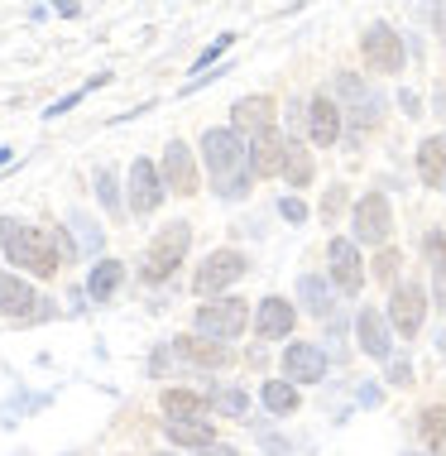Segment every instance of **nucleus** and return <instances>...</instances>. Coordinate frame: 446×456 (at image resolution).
Wrapping results in <instances>:
<instances>
[{
  "label": "nucleus",
  "instance_id": "nucleus-18",
  "mask_svg": "<svg viewBox=\"0 0 446 456\" xmlns=\"http://www.w3.org/2000/svg\"><path fill=\"white\" fill-rule=\"evenodd\" d=\"M255 331H259L264 341L288 337V331H293V303H283V298H264V303H259V317H255Z\"/></svg>",
  "mask_w": 446,
  "mask_h": 456
},
{
  "label": "nucleus",
  "instance_id": "nucleus-12",
  "mask_svg": "<svg viewBox=\"0 0 446 456\" xmlns=\"http://www.w3.org/2000/svg\"><path fill=\"white\" fill-rule=\"evenodd\" d=\"M158 202H164V174H158L149 159H134L130 164V212L149 216Z\"/></svg>",
  "mask_w": 446,
  "mask_h": 456
},
{
  "label": "nucleus",
  "instance_id": "nucleus-37",
  "mask_svg": "<svg viewBox=\"0 0 446 456\" xmlns=\"http://www.w3.org/2000/svg\"><path fill=\"white\" fill-rule=\"evenodd\" d=\"M399 265H403L399 255H393V250H384V255H379V265H375V274H379V279H393V274H399Z\"/></svg>",
  "mask_w": 446,
  "mask_h": 456
},
{
  "label": "nucleus",
  "instance_id": "nucleus-43",
  "mask_svg": "<svg viewBox=\"0 0 446 456\" xmlns=\"http://www.w3.org/2000/svg\"><path fill=\"white\" fill-rule=\"evenodd\" d=\"M10 154H15V150H0V164H10Z\"/></svg>",
  "mask_w": 446,
  "mask_h": 456
},
{
  "label": "nucleus",
  "instance_id": "nucleus-36",
  "mask_svg": "<svg viewBox=\"0 0 446 456\" xmlns=\"http://www.w3.org/2000/svg\"><path fill=\"white\" fill-rule=\"evenodd\" d=\"M341 207H345V192H341V188H331L327 197H321V216H327V221H331V216H337V212H341Z\"/></svg>",
  "mask_w": 446,
  "mask_h": 456
},
{
  "label": "nucleus",
  "instance_id": "nucleus-4",
  "mask_svg": "<svg viewBox=\"0 0 446 456\" xmlns=\"http://www.w3.org/2000/svg\"><path fill=\"white\" fill-rule=\"evenodd\" d=\"M245 322H250V307H245V298H216V303L197 307V337H207V341L240 337Z\"/></svg>",
  "mask_w": 446,
  "mask_h": 456
},
{
  "label": "nucleus",
  "instance_id": "nucleus-19",
  "mask_svg": "<svg viewBox=\"0 0 446 456\" xmlns=\"http://www.w3.org/2000/svg\"><path fill=\"white\" fill-rule=\"evenodd\" d=\"M418 178L427 188H442L446 183V134H432V140L418 144Z\"/></svg>",
  "mask_w": 446,
  "mask_h": 456
},
{
  "label": "nucleus",
  "instance_id": "nucleus-11",
  "mask_svg": "<svg viewBox=\"0 0 446 456\" xmlns=\"http://www.w3.org/2000/svg\"><path fill=\"white\" fill-rule=\"evenodd\" d=\"M361 48H365V58H369L375 72H399L403 68V39L389 29V24H369Z\"/></svg>",
  "mask_w": 446,
  "mask_h": 456
},
{
  "label": "nucleus",
  "instance_id": "nucleus-39",
  "mask_svg": "<svg viewBox=\"0 0 446 456\" xmlns=\"http://www.w3.org/2000/svg\"><path fill=\"white\" fill-rule=\"evenodd\" d=\"M399 106L408 110V116H423V110H418V96H413V92H399Z\"/></svg>",
  "mask_w": 446,
  "mask_h": 456
},
{
  "label": "nucleus",
  "instance_id": "nucleus-40",
  "mask_svg": "<svg viewBox=\"0 0 446 456\" xmlns=\"http://www.w3.org/2000/svg\"><path fill=\"white\" fill-rule=\"evenodd\" d=\"M53 5H58V10H63V15H68V20H72V15H77V0H53Z\"/></svg>",
  "mask_w": 446,
  "mask_h": 456
},
{
  "label": "nucleus",
  "instance_id": "nucleus-24",
  "mask_svg": "<svg viewBox=\"0 0 446 456\" xmlns=\"http://www.w3.org/2000/svg\"><path fill=\"white\" fill-rule=\"evenodd\" d=\"M173 346L188 355V361H197V365H212V370H216V365H226V346H221V341H207V337H178Z\"/></svg>",
  "mask_w": 446,
  "mask_h": 456
},
{
  "label": "nucleus",
  "instance_id": "nucleus-25",
  "mask_svg": "<svg viewBox=\"0 0 446 456\" xmlns=\"http://www.w3.org/2000/svg\"><path fill=\"white\" fill-rule=\"evenodd\" d=\"M297 298H303V307L312 317H327L331 313V293H327V283H321L317 274H303L297 279Z\"/></svg>",
  "mask_w": 446,
  "mask_h": 456
},
{
  "label": "nucleus",
  "instance_id": "nucleus-3",
  "mask_svg": "<svg viewBox=\"0 0 446 456\" xmlns=\"http://www.w3.org/2000/svg\"><path fill=\"white\" fill-rule=\"evenodd\" d=\"M188 245H192V226H188V221H168V226L154 236V245L144 250V279L149 283H164L173 269L182 265Z\"/></svg>",
  "mask_w": 446,
  "mask_h": 456
},
{
  "label": "nucleus",
  "instance_id": "nucleus-31",
  "mask_svg": "<svg viewBox=\"0 0 446 456\" xmlns=\"http://www.w3.org/2000/svg\"><path fill=\"white\" fill-rule=\"evenodd\" d=\"M72 226H77V240H82V250H86V255L101 250V231H96V221H86L82 212H72Z\"/></svg>",
  "mask_w": 446,
  "mask_h": 456
},
{
  "label": "nucleus",
  "instance_id": "nucleus-1",
  "mask_svg": "<svg viewBox=\"0 0 446 456\" xmlns=\"http://www.w3.org/2000/svg\"><path fill=\"white\" fill-rule=\"evenodd\" d=\"M0 245H5V260L29 269L34 279H53L58 265H63V245H58V231L44 226H24V221H0Z\"/></svg>",
  "mask_w": 446,
  "mask_h": 456
},
{
  "label": "nucleus",
  "instance_id": "nucleus-10",
  "mask_svg": "<svg viewBox=\"0 0 446 456\" xmlns=\"http://www.w3.org/2000/svg\"><path fill=\"white\" fill-rule=\"evenodd\" d=\"M283 159H288V140L269 126V130H259L255 140H250V150H245V164L255 168V178H274L283 174Z\"/></svg>",
  "mask_w": 446,
  "mask_h": 456
},
{
  "label": "nucleus",
  "instance_id": "nucleus-30",
  "mask_svg": "<svg viewBox=\"0 0 446 456\" xmlns=\"http://www.w3.org/2000/svg\"><path fill=\"white\" fill-rule=\"evenodd\" d=\"M231 44H235V34H216V44H212V48H202V53H197V63H192L197 77H207V68H212V63H216L221 53H226Z\"/></svg>",
  "mask_w": 446,
  "mask_h": 456
},
{
  "label": "nucleus",
  "instance_id": "nucleus-5",
  "mask_svg": "<svg viewBox=\"0 0 446 456\" xmlns=\"http://www.w3.org/2000/svg\"><path fill=\"white\" fill-rule=\"evenodd\" d=\"M351 226H355V240H361V245H384V240H389V231H393L389 197H384V192H365L361 202H355Z\"/></svg>",
  "mask_w": 446,
  "mask_h": 456
},
{
  "label": "nucleus",
  "instance_id": "nucleus-33",
  "mask_svg": "<svg viewBox=\"0 0 446 456\" xmlns=\"http://www.w3.org/2000/svg\"><path fill=\"white\" fill-rule=\"evenodd\" d=\"M96 192H101V202L110 207V212H120V188H116V174H110V168L96 174Z\"/></svg>",
  "mask_w": 446,
  "mask_h": 456
},
{
  "label": "nucleus",
  "instance_id": "nucleus-7",
  "mask_svg": "<svg viewBox=\"0 0 446 456\" xmlns=\"http://www.w3.org/2000/svg\"><path fill=\"white\" fill-rule=\"evenodd\" d=\"M337 96L345 102V110H351V120H355V134H361L365 126H375L379 120V110H384V96L379 92H369L355 72H341L337 77Z\"/></svg>",
  "mask_w": 446,
  "mask_h": 456
},
{
  "label": "nucleus",
  "instance_id": "nucleus-29",
  "mask_svg": "<svg viewBox=\"0 0 446 456\" xmlns=\"http://www.w3.org/2000/svg\"><path fill=\"white\" fill-rule=\"evenodd\" d=\"M106 82H110V72H101V77H92V82H86V87H77V92H68V96H63V102H53V106H48V110H44V116H48V120H53V116H68V110H72V106H77V102H82V96H86V92H92V87H106Z\"/></svg>",
  "mask_w": 446,
  "mask_h": 456
},
{
  "label": "nucleus",
  "instance_id": "nucleus-34",
  "mask_svg": "<svg viewBox=\"0 0 446 456\" xmlns=\"http://www.w3.org/2000/svg\"><path fill=\"white\" fill-rule=\"evenodd\" d=\"M423 250H427L432 269H446V236H442V231H432V236L423 240Z\"/></svg>",
  "mask_w": 446,
  "mask_h": 456
},
{
  "label": "nucleus",
  "instance_id": "nucleus-14",
  "mask_svg": "<svg viewBox=\"0 0 446 456\" xmlns=\"http://www.w3.org/2000/svg\"><path fill=\"white\" fill-rule=\"evenodd\" d=\"M327 265H331V279H337L341 293H361L365 265H361V250H355V240H331V245H327Z\"/></svg>",
  "mask_w": 446,
  "mask_h": 456
},
{
  "label": "nucleus",
  "instance_id": "nucleus-38",
  "mask_svg": "<svg viewBox=\"0 0 446 456\" xmlns=\"http://www.w3.org/2000/svg\"><path fill=\"white\" fill-rule=\"evenodd\" d=\"M408 379H413V365L393 355V361H389V385H408Z\"/></svg>",
  "mask_w": 446,
  "mask_h": 456
},
{
  "label": "nucleus",
  "instance_id": "nucleus-6",
  "mask_svg": "<svg viewBox=\"0 0 446 456\" xmlns=\"http://www.w3.org/2000/svg\"><path fill=\"white\" fill-rule=\"evenodd\" d=\"M240 274H245V255H240V250H212V255H207V265L197 269L192 289L202 293V298H212V293L231 289Z\"/></svg>",
  "mask_w": 446,
  "mask_h": 456
},
{
  "label": "nucleus",
  "instance_id": "nucleus-27",
  "mask_svg": "<svg viewBox=\"0 0 446 456\" xmlns=\"http://www.w3.org/2000/svg\"><path fill=\"white\" fill-rule=\"evenodd\" d=\"M418 428H423L427 452H432V456H446V409H427Z\"/></svg>",
  "mask_w": 446,
  "mask_h": 456
},
{
  "label": "nucleus",
  "instance_id": "nucleus-9",
  "mask_svg": "<svg viewBox=\"0 0 446 456\" xmlns=\"http://www.w3.org/2000/svg\"><path fill=\"white\" fill-rule=\"evenodd\" d=\"M423 317H427L423 289H418V283H399V289H393V298H389V322H393V331L418 337V331H423Z\"/></svg>",
  "mask_w": 446,
  "mask_h": 456
},
{
  "label": "nucleus",
  "instance_id": "nucleus-2",
  "mask_svg": "<svg viewBox=\"0 0 446 456\" xmlns=\"http://www.w3.org/2000/svg\"><path fill=\"white\" fill-rule=\"evenodd\" d=\"M202 159L216 178V197L240 202L250 192V174H245V140L235 130H207L202 134Z\"/></svg>",
  "mask_w": 446,
  "mask_h": 456
},
{
  "label": "nucleus",
  "instance_id": "nucleus-13",
  "mask_svg": "<svg viewBox=\"0 0 446 456\" xmlns=\"http://www.w3.org/2000/svg\"><path fill=\"white\" fill-rule=\"evenodd\" d=\"M164 188H173L178 197H192L197 192V159H192V150L182 140H173L168 150H164Z\"/></svg>",
  "mask_w": 446,
  "mask_h": 456
},
{
  "label": "nucleus",
  "instance_id": "nucleus-16",
  "mask_svg": "<svg viewBox=\"0 0 446 456\" xmlns=\"http://www.w3.org/2000/svg\"><path fill=\"white\" fill-rule=\"evenodd\" d=\"M355 331H361V351L369 361H393V341H389V322H384L379 313H365L355 317Z\"/></svg>",
  "mask_w": 446,
  "mask_h": 456
},
{
  "label": "nucleus",
  "instance_id": "nucleus-41",
  "mask_svg": "<svg viewBox=\"0 0 446 456\" xmlns=\"http://www.w3.org/2000/svg\"><path fill=\"white\" fill-rule=\"evenodd\" d=\"M437 298H442V307H446V269H437Z\"/></svg>",
  "mask_w": 446,
  "mask_h": 456
},
{
  "label": "nucleus",
  "instance_id": "nucleus-20",
  "mask_svg": "<svg viewBox=\"0 0 446 456\" xmlns=\"http://www.w3.org/2000/svg\"><path fill=\"white\" fill-rule=\"evenodd\" d=\"M307 126H312V140L317 144H337V134H341V106L331 102V96H317L312 110H307Z\"/></svg>",
  "mask_w": 446,
  "mask_h": 456
},
{
  "label": "nucleus",
  "instance_id": "nucleus-23",
  "mask_svg": "<svg viewBox=\"0 0 446 456\" xmlns=\"http://www.w3.org/2000/svg\"><path fill=\"white\" fill-rule=\"evenodd\" d=\"M120 279H126V265L120 260H101L92 269V279H86V293H92V303H106L110 293L120 289Z\"/></svg>",
  "mask_w": 446,
  "mask_h": 456
},
{
  "label": "nucleus",
  "instance_id": "nucleus-15",
  "mask_svg": "<svg viewBox=\"0 0 446 456\" xmlns=\"http://www.w3.org/2000/svg\"><path fill=\"white\" fill-rule=\"evenodd\" d=\"M283 375H288L293 385H317V379L327 375V355L317 346H307V341H293V346L283 351Z\"/></svg>",
  "mask_w": 446,
  "mask_h": 456
},
{
  "label": "nucleus",
  "instance_id": "nucleus-8",
  "mask_svg": "<svg viewBox=\"0 0 446 456\" xmlns=\"http://www.w3.org/2000/svg\"><path fill=\"white\" fill-rule=\"evenodd\" d=\"M39 303L44 298L29 289V283L0 269V317H10V322H29V317H44L48 313V307H39Z\"/></svg>",
  "mask_w": 446,
  "mask_h": 456
},
{
  "label": "nucleus",
  "instance_id": "nucleus-22",
  "mask_svg": "<svg viewBox=\"0 0 446 456\" xmlns=\"http://www.w3.org/2000/svg\"><path fill=\"white\" fill-rule=\"evenodd\" d=\"M164 413L178 418V423H192V418L207 423V399L192 394V389H164Z\"/></svg>",
  "mask_w": 446,
  "mask_h": 456
},
{
  "label": "nucleus",
  "instance_id": "nucleus-21",
  "mask_svg": "<svg viewBox=\"0 0 446 456\" xmlns=\"http://www.w3.org/2000/svg\"><path fill=\"white\" fill-rule=\"evenodd\" d=\"M164 433H168V442H178V447H202V452L216 447V428L202 423V418H192V423H178V418H168Z\"/></svg>",
  "mask_w": 446,
  "mask_h": 456
},
{
  "label": "nucleus",
  "instance_id": "nucleus-28",
  "mask_svg": "<svg viewBox=\"0 0 446 456\" xmlns=\"http://www.w3.org/2000/svg\"><path fill=\"white\" fill-rule=\"evenodd\" d=\"M283 174H288L293 188H307V183H312V154L297 150V144L288 140V159H283Z\"/></svg>",
  "mask_w": 446,
  "mask_h": 456
},
{
  "label": "nucleus",
  "instance_id": "nucleus-26",
  "mask_svg": "<svg viewBox=\"0 0 446 456\" xmlns=\"http://www.w3.org/2000/svg\"><path fill=\"white\" fill-rule=\"evenodd\" d=\"M297 403H303V399H297L293 379H269V385H264V409L269 413H297Z\"/></svg>",
  "mask_w": 446,
  "mask_h": 456
},
{
  "label": "nucleus",
  "instance_id": "nucleus-42",
  "mask_svg": "<svg viewBox=\"0 0 446 456\" xmlns=\"http://www.w3.org/2000/svg\"><path fill=\"white\" fill-rule=\"evenodd\" d=\"M207 456H240L235 447H207Z\"/></svg>",
  "mask_w": 446,
  "mask_h": 456
},
{
  "label": "nucleus",
  "instance_id": "nucleus-35",
  "mask_svg": "<svg viewBox=\"0 0 446 456\" xmlns=\"http://www.w3.org/2000/svg\"><path fill=\"white\" fill-rule=\"evenodd\" d=\"M279 212H283V216H288V221H293V226H303V221H307V207H303V202H297V197H283V202H279Z\"/></svg>",
  "mask_w": 446,
  "mask_h": 456
},
{
  "label": "nucleus",
  "instance_id": "nucleus-17",
  "mask_svg": "<svg viewBox=\"0 0 446 456\" xmlns=\"http://www.w3.org/2000/svg\"><path fill=\"white\" fill-rule=\"evenodd\" d=\"M269 120H274V102H269V96H245V102H235V110H231L235 134H259V130H269Z\"/></svg>",
  "mask_w": 446,
  "mask_h": 456
},
{
  "label": "nucleus",
  "instance_id": "nucleus-32",
  "mask_svg": "<svg viewBox=\"0 0 446 456\" xmlns=\"http://www.w3.org/2000/svg\"><path fill=\"white\" fill-rule=\"evenodd\" d=\"M216 409H221V413H231V418H240L245 409H250V399H245L240 389H216Z\"/></svg>",
  "mask_w": 446,
  "mask_h": 456
}]
</instances>
